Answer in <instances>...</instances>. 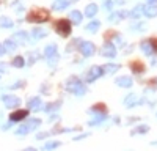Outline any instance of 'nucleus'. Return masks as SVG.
<instances>
[{"instance_id": "nucleus-17", "label": "nucleus", "mask_w": 157, "mask_h": 151, "mask_svg": "<svg viewBox=\"0 0 157 151\" xmlns=\"http://www.w3.org/2000/svg\"><path fill=\"white\" fill-rule=\"evenodd\" d=\"M138 104V101H137V96L135 95H129V96H126L124 98V106L126 107H134V106H137Z\"/></svg>"}, {"instance_id": "nucleus-38", "label": "nucleus", "mask_w": 157, "mask_h": 151, "mask_svg": "<svg viewBox=\"0 0 157 151\" xmlns=\"http://www.w3.org/2000/svg\"><path fill=\"white\" fill-rule=\"evenodd\" d=\"M5 52H6V50H5V47H3L2 44H0V55H3Z\"/></svg>"}, {"instance_id": "nucleus-25", "label": "nucleus", "mask_w": 157, "mask_h": 151, "mask_svg": "<svg viewBox=\"0 0 157 151\" xmlns=\"http://www.w3.org/2000/svg\"><path fill=\"white\" fill-rule=\"evenodd\" d=\"M99 27H101V24H99L98 21H93V22H90V24L86 25V32H90V33H96V32L99 30Z\"/></svg>"}, {"instance_id": "nucleus-40", "label": "nucleus", "mask_w": 157, "mask_h": 151, "mask_svg": "<svg viewBox=\"0 0 157 151\" xmlns=\"http://www.w3.org/2000/svg\"><path fill=\"white\" fill-rule=\"evenodd\" d=\"M146 2H149V3H157V0H146Z\"/></svg>"}, {"instance_id": "nucleus-27", "label": "nucleus", "mask_w": 157, "mask_h": 151, "mask_svg": "<svg viewBox=\"0 0 157 151\" xmlns=\"http://www.w3.org/2000/svg\"><path fill=\"white\" fill-rule=\"evenodd\" d=\"M32 35H33L35 40H39V38H44V36L47 35V32L43 30V29H35V30L32 32Z\"/></svg>"}, {"instance_id": "nucleus-10", "label": "nucleus", "mask_w": 157, "mask_h": 151, "mask_svg": "<svg viewBox=\"0 0 157 151\" xmlns=\"http://www.w3.org/2000/svg\"><path fill=\"white\" fill-rule=\"evenodd\" d=\"M140 47H141V50H143V52H145V55H152V54L155 52V47H154V43H152V40L143 41V43L140 44Z\"/></svg>"}, {"instance_id": "nucleus-22", "label": "nucleus", "mask_w": 157, "mask_h": 151, "mask_svg": "<svg viewBox=\"0 0 157 151\" xmlns=\"http://www.w3.org/2000/svg\"><path fill=\"white\" fill-rule=\"evenodd\" d=\"M13 25H14V24H13V21L10 17H6V16L0 17V27H2V29H11Z\"/></svg>"}, {"instance_id": "nucleus-32", "label": "nucleus", "mask_w": 157, "mask_h": 151, "mask_svg": "<svg viewBox=\"0 0 157 151\" xmlns=\"http://www.w3.org/2000/svg\"><path fill=\"white\" fill-rule=\"evenodd\" d=\"M60 106H61V103H60V101H57L55 104H50V106H47V107H46V110H47V112H50V110H54V109H58Z\"/></svg>"}, {"instance_id": "nucleus-8", "label": "nucleus", "mask_w": 157, "mask_h": 151, "mask_svg": "<svg viewBox=\"0 0 157 151\" xmlns=\"http://www.w3.org/2000/svg\"><path fill=\"white\" fill-rule=\"evenodd\" d=\"M80 52L85 55V57H91L94 54V46L88 43V41H82L80 43Z\"/></svg>"}, {"instance_id": "nucleus-31", "label": "nucleus", "mask_w": 157, "mask_h": 151, "mask_svg": "<svg viewBox=\"0 0 157 151\" xmlns=\"http://www.w3.org/2000/svg\"><path fill=\"white\" fill-rule=\"evenodd\" d=\"M57 146H60V142H49V143L44 145V149H54Z\"/></svg>"}, {"instance_id": "nucleus-5", "label": "nucleus", "mask_w": 157, "mask_h": 151, "mask_svg": "<svg viewBox=\"0 0 157 151\" xmlns=\"http://www.w3.org/2000/svg\"><path fill=\"white\" fill-rule=\"evenodd\" d=\"M44 57L47 58L49 61V65L50 66H54L55 63L58 61V54H57V46L55 44H50L44 49Z\"/></svg>"}, {"instance_id": "nucleus-3", "label": "nucleus", "mask_w": 157, "mask_h": 151, "mask_svg": "<svg viewBox=\"0 0 157 151\" xmlns=\"http://www.w3.org/2000/svg\"><path fill=\"white\" fill-rule=\"evenodd\" d=\"M38 126H41V120H38V118H33V120H29L25 124H22L21 128L16 131L17 135H25V134H29L32 131H35Z\"/></svg>"}, {"instance_id": "nucleus-23", "label": "nucleus", "mask_w": 157, "mask_h": 151, "mask_svg": "<svg viewBox=\"0 0 157 151\" xmlns=\"http://www.w3.org/2000/svg\"><path fill=\"white\" fill-rule=\"evenodd\" d=\"M118 69H120V65H113V63H110V65H105V66L102 68V72L113 74V72H116Z\"/></svg>"}, {"instance_id": "nucleus-11", "label": "nucleus", "mask_w": 157, "mask_h": 151, "mask_svg": "<svg viewBox=\"0 0 157 151\" xmlns=\"http://www.w3.org/2000/svg\"><path fill=\"white\" fill-rule=\"evenodd\" d=\"M143 13L148 17H155L157 16V3H149L146 6H143Z\"/></svg>"}, {"instance_id": "nucleus-2", "label": "nucleus", "mask_w": 157, "mask_h": 151, "mask_svg": "<svg viewBox=\"0 0 157 151\" xmlns=\"http://www.w3.org/2000/svg\"><path fill=\"white\" fill-rule=\"evenodd\" d=\"M27 21L29 22H46L49 21V13L46 10H41V8H38V10H32L29 14H27Z\"/></svg>"}, {"instance_id": "nucleus-14", "label": "nucleus", "mask_w": 157, "mask_h": 151, "mask_svg": "<svg viewBox=\"0 0 157 151\" xmlns=\"http://www.w3.org/2000/svg\"><path fill=\"white\" fill-rule=\"evenodd\" d=\"M134 80L132 77H127V76H124V77H120V79H116V85H120V87H124V88H129V87H132Z\"/></svg>"}, {"instance_id": "nucleus-30", "label": "nucleus", "mask_w": 157, "mask_h": 151, "mask_svg": "<svg viewBox=\"0 0 157 151\" xmlns=\"http://www.w3.org/2000/svg\"><path fill=\"white\" fill-rule=\"evenodd\" d=\"M24 65H25V60L22 57H16L13 60V66H16V68H22Z\"/></svg>"}, {"instance_id": "nucleus-15", "label": "nucleus", "mask_w": 157, "mask_h": 151, "mask_svg": "<svg viewBox=\"0 0 157 151\" xmlns=\"http://www.w3.org/2000/svg\"><path fill=\"white\" fill-rule=\"evenodd\" d=\"M41 103H43V101L39 99V98H32L29 103H27V106H29V109H32V110H39V109L43 107Z\"/></svg>"}, {"instance_id": "nucleus-19", "label": "nucleus", "mask_w": 157, "mask_h": 151, "mask_svg": "<svg viewBox=\"0 0 157 151\" xmlns=\"http://www.w3.org/2000/svg\"><path fill=\"white\" fill-rule=\"evenodd\" d=\"M130 69H132L135 74H140V72L145 71V66H143L141 61H132L130 63Z\"/></svg>"}, {"instance_id": "nucleus-18", "label": "nucleus", "mask_w": 157, "mask_h": 151, "mask_svg": "<svg viewBox=\"0 0 157 151\" xmlns=\"http://www.w3.org/2000/svg\"><path fill=\"white\" fill-rule=\"evenodd\" d=\"M69 19L74 22V24H80L82 22V19H83V14L80 11H77V10H74V11H71V14H69Z\"/></svg>"}, {"instance_id": "nucleus-28", "label": "nucleus", "mask_w": 157, "mask_h": 151, "mask_svg": "<svg viewBox=\"0 0 157 151\" xmlns=\"http://www.w3.org/2000/svg\"><path fill=\"white\" fill-rule=\"evenodd\" d=\"M3 47H5V50H8V52H13V50H16V43L13 40H6L3 43Z\"/></svg>"}, {"instance_id": "nucleus-39", "label": "nucleus", "mask_w": 157, "mask_h": 151, "mask_svg": "<svg viewBox=\"0 0 157 151\" xmlns=\"http://www.w3.org/2000/svg\"><path fill=\"white\" fill-rule=\"evenodd\" d=\"M115 2H116V3H120V5H123V3H124V0H115Z\"/></svg>"}, {"instance_id": "nucleus-20", "label": "nucleus", "mask_w": 157, "mask_h": 151, "mask_svg": "<svg viewBox=\"0 0 157 151\" xmlns=\"http://www.w3.org/2000/svg\"><path fill=\"white\" fill-rule=\"evenodd\" d=\"M27 33H25V32H19V33H14V35H13V38H11V40L13 41H14V43H25V40H27Z\"/></svg>"}, {"instance_id": "nucleus-12", "label": "nucleus", "mask_w": 157, "mask_h": 151, "mask_svg": "<svg viewBox=\"0 0 157 151\" xmlns=\"http://www.w3.org/2000/svg\"><path fill=\"white\" fill-rule=\"evenodd\" d=\"M127 16H129L127 11H116V13H112V14L109 16V21L110 22H120L121 19H124Z\"/></svg>"}, {"instance_id": "nucleus-41", "label": "nucleus", "mask_w": 157, "mask_h": 151, "mask_svg": "<svg viewBox=\"0 0 157 151\" xmlns=\"http://www.w3.org/2000/svg\"><path fill=\"white\" fill-rule=\"evenodd\" d=\"M0 76H2V72H0Z\"/></svg>"}, {"instance_id": "nucleus-1", "label": "nucleus", "mask_w": 157, "mask_h": 151, "mask_svg": "<svg viewBox=\"0 0 157 151\" xmlns=\"http://www.w3.org/2000/svg\"><path fill=\"white\" fill-rule=\"evenodd\" d=\"M66 90H68L69 93L75 95V96H83V95L86 93L85 85L78 80L77 77H71V79L66 82Z\"/></svg>"}, {"instance_id": "nucleus-24", "label": "nucleus", "mask_w": 157, "mask_h": 151, "mask_svg": "<svg viewBox=\"0 0 157 151\" xmlns=\"http://www.w3.org/2000/svg\"><path fill=\"white\" fill-rule=\"evenodd\" d=\"M141 13H143V6H141V5H137L132 11L129 13V16H130V17H134V19H138V17L141 16Z\"/></svg>"}, {"instance_id": "nucleus-16", "label": "nucleus", "mask_w": 157, "mask_h": 151, "mask_svg": "<svg viewBox=\"0 0 157 151\" xmlns=\"http://www.w3.org/2000/svg\"><path fill=\"white\" fill-rule=\"evenodd\" d=\"M96 14H98V5L90 3V5L85 8V16H86V17H93V16H96Z\"/></svg>"}, {"instance_id": "nucleus-29", "label": "nucleus", "mask_w": 157, "mask_h": 151, "mask_svg": "<svg viewBox=\"0 0 157 151\" xmlns=\"http://www.w3.org/2000/svg\"><path fill=\"white\" fill-rule=\"evenodd\" d=\"M148 131H149V128H148L146 124H143V126H138L137 129H134L132 134H134V135H137V134H146Z\"/></svg>"}, {"instance_id": "nucleus-37", "label": "nucleus", "mask_w": 157, "mask_h": 151, "mask_svg": "<svg viewBox=\"0 0 157 151\" xmlns=\"http://www.w3.org/2000/svg\"><path fill=\"white\" fill-rule=\"evenodd\" d=\"M6 66H5V63H0V72H5Z\"/></svg>"}, {"instance_id": "nucleus-13", "label": "nucleus", "mask_w": 157, "mask_h": 151, "mask_svg": "<svg viewBox=\"0 0 157 151\" xmlns=\"http://www.w3.org/2000/svg\"><path fill=\"white\" fill-rule=\"evenodd\" d=\"M27 115H29L27 110H16V112H13L11 115H10V120H11V121H21V120H24Z\"/></svg>"}, {"instance_id": "nucleus-33", "label": "nucleus", "mask_w": 157, "mask_h": 151, "mask_svg": "<svg viewBox=\"0 0 157 151\" xmlns=\"http://www.w3.org/2000/svg\"><path fill=\"white\" fill-rule=\"evenodd\" d=\"M91 110H93V112H98V110H101L102 113H105V107H104L102 104H98V106H94V107L91 109Z\"/></svg>"}, {"instance_id": "nucleus-34", "label": "nucleus", "mask_w": 157, "mask_h": 151, "mask_svg": "<svg viewBox=\"0 0 157 151\" xmlns=\"http://www.w3.org/2000/svg\"><path fill=\"white\" fill-rule=\"evenodd\" d=\"M112 6H113V0H105L104 8H105V10H112Z\"/></svg>"}, {"instance_id": "nucleus-6", "label": "nucleus", "mask_w": 157, "mask_h": 151, "mask_svg": "<svg viewBox=\"0 0 157 151\" xmlns=\"http://www.w3.org/2000/svg\"><path fill=\"white\" fill-rule=\"evenodd\" d=\"M2 101H3L5 107H8V109H14V107H17V106L21 104V99H19L17 96H11V95L3 96Z\"/></svg>"}, {"instance_id": "nucleus-7", "label": "nucleus", "mask_w": 157, "mask_h": 151, "mask_svg": "<svg viewBox=\"0 0 157 151\" xmlns=\"http://www.w3.org/2000/svg\"><path fill=\"white\" fill-rule=\"evenodd\" d=\"M104 72H102V68L101 66H93L90 71H88V74H86V80L88 82H94L98 77H101Z\"/></svg>"}, {"instance_id": "nucleus-9", "label": "nucleus", "mask_w": 157, "mask_h": 151, "mask_svg": "<svg viewBox=\"0 0 157 151\" xmlns=\"http://www.w3.org/2000/svg\"><path fill=\"white\" fill-rule=\"evenodd\" d=\"M102 55H104V57H109V58L116 57V47H115L112 43L104 44V47H102Z\"/></svg>"}, {"instance_id": "nucleus-21", "label": "nucleus", "mask_w": 157, "mask_h": 151, "mask_svg": "<svg viewBox=\"0 0 157 151\" xmlns=\"http://www.w3.org/2000/svg\"><path fill=\"white\" fill-rule=\"evenodd\" d=\"M69 3H71L69 0H55V2H54V10H57V11L64 10V8H66Z\"/></svg>"}, {"instance_id": "nucleus-26", "label": "nucleus", "mask_w": 157, "mask_h": 151, "mask_svg": "<svg viewBox=\"0 0 157 151\" xmlns=\"http://www.w3.org/2000/svg\"><path fill=\"white\" fill-rule=\"evenodd\" d=\"M104 120H107V115L101 112V113H98V117H96L94 120H91L88 124H90V126H96V124H99V123H101V121H104Z\"/></svg>"}, {"instance_id": "nucleus-35", "label": "nucleus", "mask_w": 157, "mask_h": 151, "mask_svg": "<svg viewBox=\"0 0 157 151\" xmlns=\"http://www.w3.org/2000/svg\"><path fill=\"white\" fill-rule=\"evenodd\" d=\"M85 137H88V134H82V135H77V137H74V140L75 142H78L80 138H85Z\"/></svg>"}, {"instance_id": "nucleus-4", "label": "nucleus", "mask_w": 157, "mask_h": 151, "mask_svg": "<svg viewBox=\"0 0 157 151\" xmlns=\"http://www.w3.org/2000/svg\"><path fill=\"white\" fill-rule=\"evenodd\" d=\"M55 32H57L60 36H63V38L69 36V35H71V22L66 21V19L57 21V22H55Z\"/></svg>"}, {"instance_id": "nucleus-36", "label": "nucleus", "mask_w": 157, "mask_h": 151, "mask_svg": "<svg viewBox=\"0 0 157 151\" xmlns=\"http://www.w3.org/2000/svg\"><path fill=\"white\" fill-rule=\"evenodd\" d=\"M47 135H49L47 132H41V134H38L36 137H38V138H44V137H47Z\"/></svg>"}]
</instances>
